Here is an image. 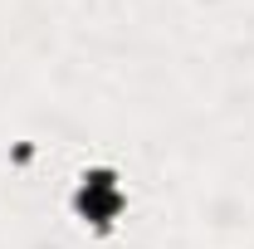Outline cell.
Returning <instances> with one entry per match:
<instances>
[{
	"mask_svg": "<svg viewBox=\"0 0 254 249\" xmlns=\"http://www.w3.org/2000/svg\"><path fill=\"white\" fill-rule=\"evenodd\" d=\"M78 210L93 220V225H113V215L123 210V186L113 171H88L83 190H78Z\"/></svg>",
	"mask_w": 254,
	"mask_h": 249,
	"instance_id": "cell-1",
	"label": "cell"
}]
</instances>
